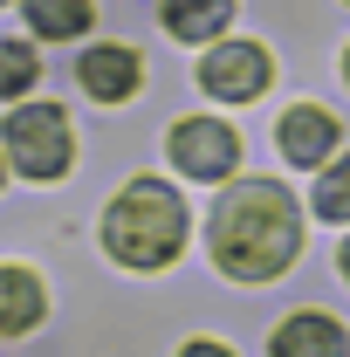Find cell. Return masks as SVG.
Returning a JSON list of instances; mask_svg holds the SVG:
<instances>
[{
  "instance_id": "cell-5",
  "label": "cell",
  "mask_w": 350,
  "mask_h": 357,
  "mask_svg": "<svg viewBox=\"0 0 350 357\" xmlns=\"http://www.w3.org/2000/svg\"><path fill=\"white\" fill-rule=\"evenodd\" d=\"M172 165L185 178H227L241 165V137L220 117H185V124H172Z\"/></svg>"
},
{
  "instance_id": "cell-10",
  "label": "cell",
  "mask_w": 350,
  "mask_h": 357,
  "mask_svg": "<svg viewBox=\"0 0 350 357\" xmlns=\"http://www.w3.org/2000/svg\"><path fill=\"white\" fill-rule=\"evenodd\" d=\"M234 21V0H165V28L178 42H213Z\"/></svg>"
},
{
  "instance_id": "cell-7",
  "label": "cell",
  "mask_w": 350,
  "mask_h": 357,
  "mask_svg": "<svg viewBox=\"0 0 350 357\" xmlns=\"http://www.w3.org/2000/svg\"><path fill=\"white\" fill-rule=\"evenodd\" d=\"M275 137H282V158H289V165H323V158L337 151V117L316 110V103H296V110L275 124Z\"/></svg>"
},
{
  "instance_id": "cell-11",
  "label": "cell",
  "mask_w": 350,
  "mask_h": 357,
  "mask_svg": "<svg viewBox=\"0 0 350 357\" xmlns=\"http://www.w3.org/2000/svg\"><path fill=\"white\" fill-rule=\"evenodd\" d=\"M28 7V28L42 35V42H69V35H83L89 28V0H21Z\"/></svg>"
},
{
  "instance_id": "cell-3",
  "label": "cell",
  "mask_w": 350,
  "mask_h": 357,
  "mask_svg": "<svg viewBox=\"0 0 350 357\" xmlns=\"http://www.w3.org/2000/svg\"><path fill=\"white\" fill-rule=\"evenodd\" d=\"M69 151H76V137H69V110L62 103H21V110H7V158L28 178H62L69 172Z\"/></svg>"
},
{
  "instance_id": "cell-1",
  "label": "cell",
  "mask_w": 350,
  "mask_h": 357,
  "mask_svg": "<svg viewBox=\"0 0 350 357\" xmlns=\"http://www.w3.org/2000/svg\"><path fill=\"white\" fill-rule=\"evenodd\" d=\"M303 248V213L275 178H241L213 206V261L234 282H268L296 261Z\"/></svg>"
},
{
  "instance_id": "cell-12",
  "label": "cell",
  "mask_w": 350,
  "mask_h": 357,
  "mask_svg": "<svg viewBox=\"0 0 350 357\" xmlns=\"http://www.w3.org/2000/svg\"><path fill=\"white\" fill-rule=\"evenodd\" d=\"M316 213L323 220H350V158L323 165V178H316Z\"/></svg>"
},
{
  "instance_id": "cell-13",
  "label": "cell",
  "mask_w": 350,
  "mask_h": 357,
  "mask_svg": "<svg viewBox=\"0 0 350 357\" xmlns=\"http://www.w3.org/2000/svg\"><path fill=\"white\" fill-rule=\"evenodd\" d=\"M35 69H42V62H35V48L7 42V48H0V96H21V89L35 83Z\"/></svg>"
},
{
  "instance_id": "cell-8",
  "label": "cell",
  "mask_w": 350,
  "mask_h": 357,
  "mask_svg": "<svg viewBox=\"0 0 350 357\" xmlns=\"http://www.w3.org/2000/svg\"><path fill=\"white\" fill-rule=\"evenodd\" d=\"M268 351H275V357H344L350 337H344L323 310H303V316H289V323L275 330V344H268Z\"/></svg>"
},
{
  "instance_id": "cell-16",
  "label": "cell",
  "mask_w": 350,
  "mask_h": 357,
  "mask_svg": "<svg viewBox=\"0 0 350 357\" xmlns=\"http://www.w3.org/2000/svg\"><path fill=\"white\" fill-rule=\"evenodd\" d=\"M344 76H350V55H344Z\"/></svg>"
},
{
  "instance_id": "cell-9",
  "label": "cell",
  "mask_w": 350,
  "mask_h": 357,
  "mask_svg": "<svg viewBox=\"0 0 350 357\" xmlns=\"http://www.w3.org/2000/svg\"><path fill=\"white\" fill-rule=\"evenodd\" d=\"M42 323V282L28 268H0V337H21Z\"/></svg>"
},
{
  "instance_id": "cell-4",
  "label": "cell",
  "mask_w": 350,
  "mask_h": 357,
  "mask_svg": "<svg viewBox=\"0 0 350 357\" xmlns=\"http://www.w3.org/2000/svg\"><path fill=\"white\" fill-rule=\"evenodd\" d=\"M199 89L220 103H254L268 89V48L261 42H213L199 62Z\"/></svg>"
},
{
  "instance_id": "cell-15",
  "label": "cell",
  "mask_w": 350,
  "mask_h": 357,
  "mask_svg": "<svg viewBox=\"0 0 350 357\" xmlns=\"http://www.w3.org/2000/svg\"><path fill=\"white\" fill-rule=\"evenodd\" d=\"M337 275H344V282H350V241H344V248H337Z\"/></svg>"
},
{
  "instance_id": "cell-14",
  "label": "cell",
  "mask_w": 350,
  "mask_h": 357,
  "mask_svg": "<svg viewBox=\"0 0 350 357\" xmlns=\"http://www.w3.org/2000/svg\"><path fill=\"white\" fill-rule=\"evenodd\" d=\"M178 357H234V351H227V344H213V337H199V344H185Z\"/></svg>"
},
{
  "instance_id": "cell-2",
  "label": "cell",
  "mask_w": 350,
  "mask_h": 357,
  "mask_svg": "<svg viewBox=\"0 0 350 357\" xmlns=\"http://www.w3.org/2000/svg\"><path fill=\"white\" fill-rule=\"evenodd\" d=\"M103 248L124 268H165L185 248V199L165 178H131L103 213Z\"/></svg>"
},
{
  "instance_id": "cell-6",
  "label": "cell",
  "mask_w": 350,
  "mask_h": 357,
  "mask_svg": "<svg viewBox=\"0 0 350 357\" xmlns=\"http://www.w3.org/2000/svg\"><path fill=\"white\" fill-rule=\"evenodd\" d=\"M76 76H83V89L96 96V103H124V96L144 83V62H137L131 42H96V48H83Z\"/></svg>"
},
{
  "instance_id": "cell-17",
  "label": "cell",
  "mask_w": 350,
  "mask_h": 357,
  "mask_svg": "<svg viewBox=\"0 0 350 357\" xmlns=\"http://www.w3.org/2000/svg\"><path fill=\"white\" fill-rule=\"evenodd\" d=\"M0 7H7V0H0Z\"/></svg>"
}]
</instances>
